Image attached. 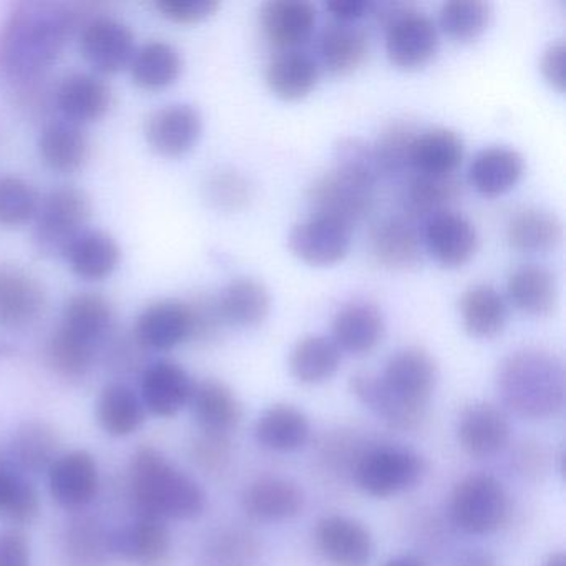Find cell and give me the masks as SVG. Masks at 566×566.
Masks as SVG:
<instances>
[{"label":"cell","mask_w":566,"mask_h":566,"mask_svg":"<svg viewBox=\"0 0 566 566\" xmlns=\"http://www.w3.org/2000/svg\"><path fill=\"white\" fill-rule=\"evenodd\" d=\"M52 499L65 510H81L98 492V467L85 450L62 453L49 469Z\"/></svg>","instance_id":"16"},{"label":"cell","mask_w":566,"mask_h":566,"mask_svg":"<svg viewBox=\"0 0 566 566\" xmlns=\"http://www.w3.org/2000/svg\"><path fill=\"white\" fill-rule=\"evenodd\" d=\"M81 51L92 69L115 75L130 67L137 48L132 29L107 15L88 19L81 32Z\"/></svg>","instance_id":"10"},{"label":"cell","mask_w":566,"mask_h":566,"mask_svg":"<svg viewBox=\"0 0 566 566\" xmlns=\"http://www.w3.org/2000/svg\"><path fill=\"white\" fill-rule=\"evenodd\" d=\"M496 386L506 409L523 419H548L565 406V366L548 350L528 347L510 354L500 364Z\"/></svg>","instance_id":"2"},{"label":"cell","mask_w":566,"mask_h":566,"mask_svg":"<svg viewBox=\"0 0 566 566\" xmlns=\"http://www.w3.org/2000/svg\"><path fill=\"white\" fill-rule=\"evenodd\" d=\"M384 31L387 57L400 71L426 67L439 51L437 25L413 6H407Z\"/></svg>","instance_id":"9"},{"label":"cell","mask_w":566,"mask_h":566,"mask_svg":"<svg viewBox=\"0 0 566 566\" xmlns=\"http://www.w3.org/2000/svg\"><path fill=\"white\" fill-rule=\"evenodd\" d=\"M134 339L142 349H175L191 339V313L187 301L160 300L148 304L134 327Z\"/></svg>","instance_id":"14"},{"label":"cell","mask_w":566,"mask_h":566,"mask_svg":"<svg viewBox=\"0 0 566 566\" xmlns=\"http://www.w3.org/2000/svg\"><path fill=\"white\" fill-rule=\"evenodd\" d=\"M506 240L520 253H548L563 240V223L552 211L525 208L506 227Z\"/></svg>","instance_id":"38"},{"label":"cell","mask_w":566,"mask_h":566,"mask_svg":"<svg viewBox=\"0 0 566 566\" xmlns=\"http://www.w3.org/2000/svg\"><path fill=\"white\" fill-rule=\"evenodd\" d=\"M542 566H566V555L565 552H553L546 556L545 562L542 563Z\"/></svg>","instance_id":"59"},{"label":"cell","mask_w":566,"mask_h":566,"mask_svg":"<svg viewBox=\"0 0 566 566\" xmlns=\"http://www.w3.org/2000/svg\"><path fill=\"white\" fill-rule=\"evenodd\" d=\"M377 180L379 178L373 175L336 165L311 185L307 201L316 217L333 218L354 227L373 208Z\"/></svg>","instance_id":"5"},{"label":"cell","mask_w":566,"mask_h":566,"mask_svg":"<svg viewBox=\"0 0 566 566\" xmlns=\"http://www.w3.org/2000/svg\"><path fill=\"white\" fill-rule=\"evenodd\" d=\"M161 18L174 24L193 25L207 21L220 9L218 0H158L155 4Z\"/></svg>","instance_id":"51"},{"label":"cell","mask_w":566,"mask_h":566,"mask_svg":"<svg viewBox=\"0 0 566 566\" xmlns=\"http://www.w3.org/2000/svg\"><path fill=\"white\" fill-rule=\"evenodd\" d=\"M565 42L558 41L543 52L539 61L543 78L559 94L565 92Z\"/></svg>","instance_id":"55"},{"label":"cell","mask_w":566,"mask_h":566,"mask_svg":"<svg viewBox=\"0 0 566 566\" xmlns=\"http://www.w3.org/2000/svg\"><path fill=\"white\" fill-rule=\"evenodd\" d=\"M217 304L224 326L254 327L270 314L271 296L260 281L238 277L221 290Z\"/></svg>","instance_id":"36"},{"label":"cell","mask_w":566,"mask_h":566,"mask_svg":"<svg viewBox=\"0 0 566 566\" xmlns=\"http://www.w3.org/2000/svg\"><path fill=\"white\" fill-rule=\"evenodd\" d=\"M463 150L462 137L449 128L419 132L410 147L409 168L419 175H453Z\"/></svg>","instance_id":"35"},{"label":"cell","mask_w":566,"mask_h":566,"mask_svg":"<svg viewBox=\"0 0 566 566\" xmlns=\"http://www.w3.org/2000/svg\"><path fill=\"white\" fill-rule=\"evenodd\" d=\"M374 2L369 0H334L327 2L326 11L329 12L334 22H343V24H354L359 19L370 15Z\"/></svg>","instance_id":"56"},{"label":"cell","mask_w":566,"mask_h":566,"mask_svg":"<svg viewBox=\"0 0 566 566\" xmlns=\"http://www.w3.org/2000/svg\"><path fill=\"white\" fill-rule=\"evenodd\" d=\"M11 455L15 465L25 472L39 473L51 469L59 457V439L51 427L28 422L14 433Z\"/></svg>","instance_id":"44"},{"label":"cell","mask_w":566,"mask_h":566,"mask_svg":"<svg viewBox=\"0 0 566 566\" xmlns=\"http://www.w3.org/2000/svg\"><path fill=\"white\" fill-rule=\"evenodd\" d=\"M523 171L525 160L518 151L509 147H489L473 158L469 178L476 193L496 198L515 188Z\"/></svg>","instance_id":"32"},{"label":"cell","mask_w":566,"mask_h":566,"mask_svg":"<svg viewBox=\"0 0 566 566\" xmlns=\"http://www.w3.org/2000/svg\"><path fill=\"white\" fill-rule=\"evenodd\" d=\"M254 436L264 449L281 453L296 452L310 440V419L297 407L274 403L261 413L254 426Z\"/></svg>","instance_id":"33"},{"label":"cell","mask_w":566,"mask_h":566,"mask_svg":"<svg viewBox=\"0 0 566 566\" xmlns=\"http://www.w3.org/2000/svg\"><path fill=\"white\" fill-rule=\"evenodd\" d=\"M198 426L208 436L223 437L237 429L243 417L237 394L218 379L195 382L190 400Z\"/></svg>","instance_id":"26"},{"label":"cell","mask_w":566,"mask_h":566,"mask_svg":"<svg viewBox=\"0 0 566 566\" xmlns=\"http://www.w3.org/2000/svg\"><path fill=\"white\" fill-rule=\"evenodd\" d=\"M319 82V64L306 52H280L266 67V84L284 102H300Z\"/></svg>","instance_id":"34"},{"label":"cell","mask_w":566,"mask_h":566,"mask_svg":"<svg viewBox=\"0 0 566 566\" xmlns=\"http://www.w3.org/2000/svg\"><path fill=\"white\" fill-rule=\"evenodd\" d=\"M369 35L354 24L333 22L317 42L321 65L334 77H346L363 67L369 55Z\"/></svg>","instance_id":"27"},{"label":"cell","mask_w":566,"mask_h":566,"mask_svg":"<svg viewBox=\"0 0 566 566\" xmlns=\"http://www.w3.org/2000/svg\"><path fill=\"white\" fill-rule=\"evenodd\" d=\"M64 256L71 270L82 280L102 281L117 270L122 251L111 233L87 228L69 244Z\"/></svg>","instance_id":"30"},{"label":"cell","mask_w":566,"mask_h":566,"mask_svg":"<svg viewBox=\"0 0 566 566\" xmlns=\"http://www.w3.org/2000/svg\"><path fill=\"white\" fill-rule=\"evenodd\" d=\"M452 516L457 526L470 535L495 532L509 516L505 486L486 473L465 476L453 489Z\"/></svg>","instance_id":"6"},{"label":"cell","mask_w":566,"mask_h":566,"mask_svg":"<svg viewBox=\"0 0 566 566\" xmlns=\"http://www.w3.org/2000/svg\"><path fill=\"white\" fill-rule=\"evenodd\" d=\"M191 313V339L207 343L223 329L224 323L218 310L217 297L198 296L188 301Z\"/></svg>","instance_id":"52"},{"label":"cell","mask_w":566,"mask_h":566,"mask_svg":"<svg viewBox=\"0 0 566 566\" xmlns=\"http://www.w3.org/2000/svg\"><path fill=\"white\" fill-rule=\"evenodd\" d=\"M78 25L77 6L45 0L15 4L0 28V75L18 85L41 81Z\"/></svg>","instance_id":"1"},{"label":"cell","mask_w":566,"mask_h":566,"mask_svg":"<svg viewBox=\"0 0 566 566\" xmlns=\"http://www.w3.org/2000/svg\"><path fill=\"white\" fill-rule=\"evenodd\" d=\"M91 197L77 187H57L39 201L34 243L44 256H64L69 244L87 230Z\"/></svg>","instance_id":"4"},{"label":"cell","mask_w":566,"mask_h":566,"mask_svg":"<svg viewBox=\"0 0 566 566\" xmlns=\"http://www.w3.org/2000/svg\"><path fill=\"white\" fill-rule=\"evenodd\" d=\"M419 132L406 122H392L373 145L380 175L402 174L409 168L410 147Z\"/></svg>","instance_id":"49"},{"label":"cell","mask_w":566,"mask_h":566,"mask_svg":"<svg viewBox=\"0 0 566 566\" xmlns=\"http://www.w3.org/2000/svg\"><path fill=\"white\" fill-rule=\"evenodd\" d=\"M370 253L380 266L410 270L422 260V240L412 220L389 217L377 221L370 230Z\"/></svg>","instance_id":"22"},{"label":"cell","mask_w":566,"mask_h":566,"mask_svg":"<svg viewBox=\"0 0 566 566\" xmlns=\"http://www.w3.org/2000/svg\"><path fill=\"white\" fill-rule=\"evenodd\" d=\"M462 195V184L453 175H413L407 188L410 220H427L450 211Z\"/></svg>","instance_id":"41"},{"label":"cell","mask_w":566,"mask_h":566,"mask_svg":"<svg viewBox=\"0 0 566 566\" xmlns=\"http://www.w3.org/2000/svg\"><path fill=\"white\" fill-rule=\"evenodd\" d=\"M506 293L516 310L528 316L543 317L558 306V281L539 264H522L510 273Z\"/></svg>","instance_id":"31"},{"label":"cell","mask_w":566,"mask_h":566,"mask_svg":"<svg viewBox=\"0 0 566 566\" xmlns=\"http://www.w3.org/2000/svg\"><path fill=\"white\" fill-rule=\"evenodd\" d=\"M386 324L379 307L367 301L344 304L333 319V337L340 353L363 356L382 340Z\"/></svg>","instance_id":"25"},{"label":"cell","mask_w":566,"mask_h":566,"mask_svg":"<svg viewBox=\"0 0 566 566\" xmlns=\"http://www.w3.org/2000/svg\"><path fill=\"white\" fill-rule=\"evenodd\" d=\"M144 132L151 150L161 157L180 158L200 140L203 118L193 105H167L148 115Z\"/></svg>","instance_id":"12"},{"label":"cell","mask_w":566,"mask_h":566,"mask_svg":"<svg viewBox=\"0 0 566 566\" xmlns=\"http://www.w3.org/2000/svg\"><path fill=\"white\" fill-rule=\"evenodd\" d=\"M316 542L333 566H367L373 559L374 542L369 530L349 516H324L317 523Z\"/></svg>","instance_id":"20"},{"label":"cell","mask_w":566,"mask_h":566,"mask_svg":"<svg viewBox=\"0 0 566 566\" xmlns=\"http://www.w3.org/2000/svg\"><path fill=\"white\" fill-rule=\"evenodd\" d=\"M463 329L475 339H493L505 329L506 303L490 284H475L460 300Z\"/></svg>","instance_id":"37"},{"label":"cell","mask_w":566,"mask_h":566,"mask_svg":"<svg viewBox=\"0 0 566 566\" xmlns=\"http://www.w3.org/2000/svg\"><path fill=\"white\" fill-rule=\"evenodd\" d=\"M193 387V379L180 364L158 360L142 377V402L154 416L174 417L190 406Z\"/></svg>","instance_id":"21"},{"label":"cell","mask_w":566,"mask_h":566,"mask_svg":"<svg viewBox=\"0 0 566 566\" xmlns=\"http://www.w3.org/2000/svg\"><path fill=\"white\" fill-rule=\"evenodd\" d=\"M108 552L140 566H161L171 552L170 532L164 520L140 515L107 535Z\"/></svg>","instance_id":"15"},{"label":"cell","mask_w":566,"mask_h":566,"mask_svg":"<svg viewBox=\"0 0 566 566\" xmlns=\"http://www.w3.org/2000/svg\"><path fill=\"white\" fill-rule=\"evenodd\" d=\"M48 307L41 281L24 268L0 263V327L24 329Z\"/></svg>","instance_id":"13"},{"label":"cell","mask_w":566,"mask_h":566,"mask_svg":"<svg viewBox=\"0 0 566 566\" xmlns=\"http://www.w3.org/2000/svg\"><path fill=\"white\" fill-rule=\"evenodd\" d=\"M457 433L469 455L486 459L509 446L510 423L505 413L492 403H473L460 416Z\"/></svg>","instance_id":"24"},{"label":"cell","mask_w":566,"mask_h":566,"mask_svg":"<svg viewBox=\"0 0 566 566\" xmlns=\"http://www.w3.org/2000/svg\"><path fill=\"white\" fill-rule=\"evenodd\" d=\"M248 515L260 522H284L300 515L304 493L296 482L283 476H263L244 493Z\"/></svg>","instance_id":"28"},{"label":"cell","mask_w":566,"mask_h":566,"mask_svg":"<svg viewBox=\"0 0 566 566\" xmlns=\"http://www.w3.org/2000/svg\"><path fill=\"white\" fill-rule=\"evenodd\" d=\"M340 360L339 347L331 337L306 336L291 350L290 369L294 379L314 386L329 380L339 370Z\"/></svg>","instance_id":"42"},{"label":"cell","mask_w":566,"mask_h":566,"mask_svg":"<svg viewBox=\"0 0 566 566\" xmlns=\"http://www.w3.org/2000/svg\"><path fill=\"white\" fill-rule=\"evenodd\" d=\"M41 502L32 483L15 472L14 467L0 462V516L14 523H31L38 518Z\"/></svg>","instance_id":"46"},{"label":"cell","mask_w":566,"mask_h":566,"mask_svg":"<svg viewBox=\"0 0 566 566\" xmlns=\"http://www.w3.org/2000/svg\"><path fill=\"white\" fill-rule=\"evenodd\" d=\"M423 244L443 268H462L475 256L479 234L463 214L446 211L427 221Z\"/></svg>","instance_id":"19"},{"label":"cell","mask_w":566,"mask_h":566,"mask_svg":"<svg viewBox=\"0 0 566 566\" xmlns=\"http://www.w3.org/2000/svg\"><path fill=\"white\" fill-rule=\"evenodd\" d=\"M492 8L480 0H452L440 9L439 24L452 41L465 44L475 41L489 29Z\"/></svg>","instance_id":"45"},{"label":"cell","mask_w":566,"mask_h":566,"mask_svg":"<svg viewBox=\"0 0 566 566\" xmlns=\"http://www.w3.org/2000/svg\"><path fill=\"white\" fill-rule=\"evenodd\" d=\"M130 490L140 515L191 520L207 505L201 486L155 447H140L132 457Z\"/></svg>","instance_id":"3"},{"label":"cell","mask_w":566,"mask_h":566,"mask_svg":"<svg viewBox=\"0 0 566 566\" xmlns=\"http://www.w3.org/2000/svg\"><path fill=\"white\" fill-rule=\"evenodd\" d=\"M453 566H502V563L486 549H465L457 556Z\"/></svg>","instance_id":"57"},{"label":"cell","mask_w":566,"mask_h":566,"mask_svg":"<svg viewBox=\"0 0 566 566\" xmlns=\"http://www.w3.org/2000/svg\"><path fill=\"white\" fill-rule=\"evenodd\" d=\"M97 419L108 436L128 437L144 426L147 409L130 386L114 382L108 384L98 397Z\"/></svg>","instance_id":"40"},{"label":"cell","mask_w":566,"mask_h":566,"mask_svg":"<svg viewBox=\"0 0 566 566\" xmlns=\"http://www.w3.org/2000/svg\"><path fill=\"white\" fill-rule=\"evenodd\" d=\"M205 200L223 213L244 210L253 198L250 181L233 168H218L208 175L203 184Z\"/></svg>","instance_id":"47"},{"label":"cell","mask_w":566,"mask_h":566,"mask_svg":"<svg viewBox=\"0 0 566 566\" xmlns=\"http://www.w3.org/2000/svg\"><path fill=\"white\" fill-rule=\"evenodd\" d=\"M353 227L326 217L307 218L294 224L290 233V250L310 266H333L349 253Z\"/></svg>","instance_id":"11"},{"label":"cell","mask_w":566,"mask_h":566,"mask_svg":"<svg viewBox=\"0 0 566 566\" xmlns=\"http://www.w3.org/2000/svg\"><path fill=\"white\" fill-rule=\"evenodd\" d=\"M114 326L115 311L107 297L98 293H78L65 303L57 329L98 353L114 333Z\"/></svg>","instance_id":"17"},{"label":"cell","mask_w":566,"mask_h":566,"mask_svg":"<svg viewBox=\"0 0 566 566\" xmlns=\"http://www.w3.org/2000/svg\"><path fill=\"white\" fill-rule=\"evenodd\" d=\"M38 150L51 170L74 174L87 164L91 142L82 125L62 118L42 128Z\"/></svg>","instance_id":"29"},{"label":"cell","mask_w":566,"mask_h":566,"mask_svg":"<svg viewBox=\"0 0 566 566\" xmlns=\"http://www.w3.org/2000/svg\"><path fill=\"white\" fill-rule=\"evenodd\" d=\"M382 566H423V563L416 555H397L387 559Z\"/></svg>","instance_id":"58"},{"label":"cell","mask_w":566,"mask_h":566,"mask_svg":"<svg viewBox=\"0 0 566 566\" xmlns=\"http://www.w3.org/2000/svg\"><path fill=\"white\" fill-rule=\"evenodd\" d=\"M49 366L65 379H81L94 366L95 350L75 343L61 331L55 329L45 347Z\"/></svg>","instance_id":"50"},{"label":"cell","mask_w":566,"mask_h":566,"mask_svg":"<svg viewBox=\"0 0 566 566\" xmlns=\"http://www.w3.org/2000/svg\"><path fill=\"white\" fill-rule=\"evenodd\" d=\"M423 472L426 463L419 453L403 447L380 446L360 457L356 480L367 495L387 499L416 486Z\"/></svg>","instance_id":"7"},{"label":"cell","mask_w":566,"mask_h":566,"mask_svg":"<svg viewBox=\"0 0 566 566\" xmlns=\"http://www.w3.org/2000/svg\"><path fill=\"white\" fill-rule=\"evenodd\" d=\"M39 201L38 191L28 181L14 175L0 177V227H21L34 220Z\"/></svg>","instance_id":"48"},{"label":"cell","mask_w":566,"mask_h":566,"mask_svg":"<svg viewBox=\"0 0 566 566\" xmlns=\"http://www.w3.org/2000/svg\"><path fill=\"white\" fill-rule=\"evenodd\" d=\"M0 566H31V546L24 533L0 530Z\"/></svg>","instance_id":"53"},{"label":"cell","mask_w":566,"mask_h":566,"mask_svg":"<svg viewBox=\"0 0 566 566\" xmlns=\"http://www.w3.org/2000/svg\"><path fill=\"white\" fill-rule=\"evenodd\" d=\"M350 390L360 403L369 407L374 413L394 429L413 430L420 427L427 413L417 412L397 402L386 387L380 382L379 376L357 374L350 379Z\"/></svg>","instance_id":"43"},{"label":"cell","mask_w":566,"mask_h":566,"mask_svg":"<svg viewBox=\"0 0 566 566\" xmlns=\"http://www.w3.org/2000/svg\"><path fill=\"white\" fill-rule=\"evenodd\" d=\"M379 379L397 402L427 413L436 389L437 364L427 350L407 347L390 357Z\"/></svg>","instance_id":"8"},{"label":"cell","mask_w":566,"mask_h":566,"mask_svg":"<svg viewBox=\"0 0 566 566\" xmlns=\"http://www.w3.org/2000/svg\"><path fill=\"white\" fill-rule=\"evenodd\" d=\"M102 538L91 526H82L75 530L71 538V553L77 559L78 565L97 566L102 559Z\"/></svg>","instance_id":"54"},{"label":"cell","mask_w":566,"mask_h":566,"mask_svg":"<svg viewBox=\"0 0 566 566\" xmlns=\"http://www.w3.org/2000/svg\"><path fill=\"white\" fill-rule=\"evenodd\" d=\"M184 61L180 52L164 41L142 45L132 59L134 84L142 91L157 92L170 87L180 78Z\"/></svg>","instance_id":"39"},{"label":"cell","mask_w":566,"mask_h":566,"mask_svg":"<svg viewBox=\"0 0 566 566\" xmlns=\"http://www.w3.org/2000/svg\"><path fill=\"white\" fill-rule=\"evenodd\" d=\"M55 104L64 120L84 125L98 122L112 107V91L101 77L92 74L67 75L55 88Z\"/></svg>","instance_id":"23"},{"label":"cell","mask_w":566,"mask_h":566,"mask_svg":"<svg viewBox=\"0 0 566 566\" xmlns=\"http://www.w3.org/2000/svg\"><path fill=\"white\" fill-rule=\"evenodd\" d=\"M261 31L280 52L300 51L313 38L317 11L304 0H273L261 9Z\"/></svg>","instance_id":"18"}]
</instances>
